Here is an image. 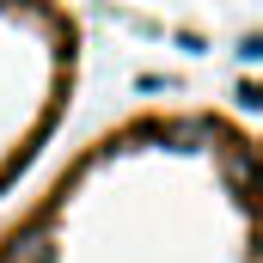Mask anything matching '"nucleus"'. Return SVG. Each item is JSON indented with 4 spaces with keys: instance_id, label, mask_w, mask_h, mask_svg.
<instances>
[{
    "instance_id": "f257e3e1",
    "label": "nucleus",
    "mask_w": 263,
    "mask_h": 263,
    "mask_svg": "<svg viewBox=\"0 0 263 263\" xmlns=\"http://www.w3.org/2000/svg\"><path fill=\"white\" fill-rule=\"evenodd\" d=\"M0 263H257V141L220 104L135 110L0 227Z\"/></svg>"
},
{
    "instance_id": "f03ea898",
    "label": "nucleus",
    "mask_w": 263,
    "mask_h": 263,
    "mask_svg": "<svg viewBox=\"0 0 263 263\" xmlns=\"http://www.w3.org/2000/svg\"><path fill=\"white\" fill-rule=\"evenodd\" d=\"M80 86V18L67 0H0V196L62 135Z\"/></svg>"
}]
</instances>
